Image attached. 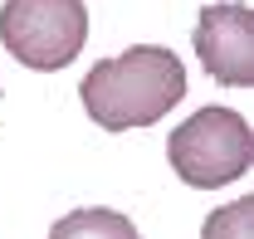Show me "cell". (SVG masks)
Wrapping results in <instances>:
<instances>
[{"label": "cell", "instance_id": "obj_1", "mask_svg": "<svg viewBox=\"0 0 254 239\" xmlns=\"http://www.w3.org/2000/svg\"><path fill=\"white\" fill-rule=\"evenodd\" d=\"M78 98L103 132L152 127L186 98V63L161 44H132L118 59H98L83 73Z\"/></svg>", "mask_w": 254, "mask_h": 239}, {"label": "cell", "instance_id": "obj_2", "mask_svg": "<svg viewBox=\"0 0 254 239\" xmlns=\"http://www.w3.org/2000/svg\"><path fill=\"white\" fill-rule=\"evenodd\" d=\"M166 161H171V171L186 180V185H195V190L230 185V180L245 176L250 161H254L250 122L240 118L235 108H200L195 118H186L181 127H171Z\"/></svg>", "mask_w": 254, "mask_h": 239}, {"label": "cell", "instance_id": "obj_3", "mask_svg": "<svg viewBox=\"0 0 254 239\" xmlns=\"http://www.w3.org/2000/svg\"><path fill=\"white\" fill-rule=\"evenodd\" d=\"M0 44L25 68H39V73L68 68L88 44V5L83 0H5Z\"/></svg>", "mask_w": 254, "mask_h": 239}, {"label": "cell", "instance_id": "obj_4", "mask_svg": "<svg viewBox=\"0 0 254 239\" xmlns=\"http://www.w3.org/2000/svg\"><path fill=\"white\" fill-rule=\"evenodd\" d=\"M195 54L215 83L250 88L254 83V10L240 0L205 5L195 20Z\"/></svg>", "mask_w": 254, "mask_h": 239}, {"label": "cell", "instance_id": "obj_5", "mask_svg": "<svg viewBox=\"0 0 254 239\" xmlns=\"http://www.w3.org/2000/svg\"><path fill=\"white\" fill-rule=\"evenodd\" d=\"M49 239H142V235L123 210L93 205V210H68L64 220H54Z\"/></svg>", "mask_w": 254, "mask_h": 239}, {"label": "cell", "instance_id": "obj_6", "mask_svg": "<svg viewBox=\"0 0 254 239\" xmlns=\"http://www.w3.org/2000/svg\"><path fill=\"white\" fill-rule=\"evenodd\" d=\"M200 239H254V200H230L210 210V220L200 225Z\"/></svg>", "mask_w": 254, "mask_h": 239}, {"label": "cell", "instance_id": "obj_7", "mask_svg": "<svg viewBox=\"0 0 254 239\" xmlns=\"http://www.w3.org/2000/svg\"><path fill=\"white\" fill-rule=\"evenodd\" d=\"M0 88H5V83H0Z\"/></svg>", "mask_w": 254, "mask_h": 239}]
</instances>
